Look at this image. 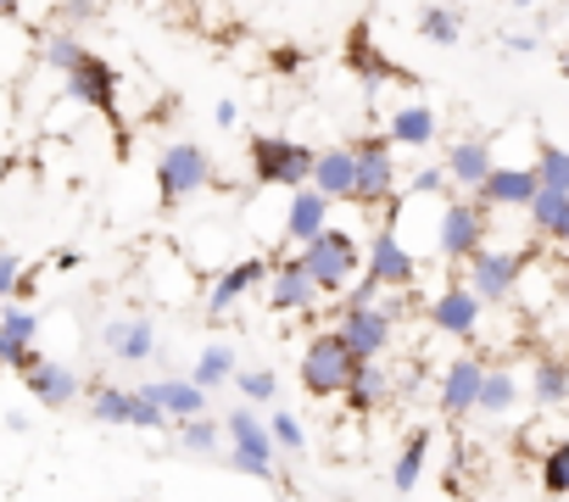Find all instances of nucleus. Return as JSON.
Instances as JSON below:
<instances>
[{
    "instance_id": "nucleus-1",
    "label": "nucleus",
    "mask_w": 569,
    "mask_h": 502,
    "mask_svg": "<svg viewBox=\"0 0 569 502\" xmlns=\"http://www.w3.org/2000/svg\"><path fill=\"white\" fill-rule=\"evenodd\" d=\"M397 324H402V291H391V297H380L369 308H336V324L330 330L347 341V352L358 363H380L391 352Z\"/></svg>"
},
{
    "instance_id": "nucleus-2",
    "label": "nucleus",
    "mask_w": 569,
    "mask_h": 502,
    "mask_svg": "<svg viewBox=\"0 0 569 502\" xmlns=\"http://www.w3.org/2000/svg\"><path fill=\"white\" fill-rule=\"evenodd\" d=\"M302 269L313 274V285H319V297H347L352 285H358V274H363V245H358V234H347V229H325L319 240H308L302 251Z\"/></svg>"
},
{
    "instance_id": "nucleus-3",
    "label": "nucleus",
    "mask_w": 569,
    "mask_h": 502,
    "mask_svg": "<svg viewBox=\"0 0 569 502\" xmlns=\"http://www.w3.org/2000/svg\"><path fill=\"white\" fill-rule=\"evenodd\" d=\"M246 162H251V179H257V184L302 190V184H313V162H319V151L302 145V140H284V134H251Z\"/></svg>"
},
{
    "instance_id": "nucleus-4",
    "label": "nucleus",
    "mask_w": 569,
    "mask_h": 502,
    "mask_svg": "<svg viewBox=\"0 0 569 502\" xmlns=\"http://www.w3.org/2000/svg\"><path fill=\"white\" fill-rule=\"evenodd\" d=\"M358 369H363V363L347 352V341H341L336 330H319V335L308 341V352H302V391L319 396V402H325V396H341Z\"/></svg>"
},
{
    "instance_id": "nucleus-5",
    "label": "nucleus",
    "mask_w": 569,
    "mask_h": 502,
    "mask_svg": "<svg viewBox=\"0 0 569 502\" xmlns=\"http://www.w3.org/2000/svg\"><path fill=\"white\" fill-rule=\"evenodd\" d=\"M207 184H212V157L201 145H190V140L162 145V157H157V195H162V207H184Z\"/></svg>"
},
{
    "instance_id": "nucleus-6",
    "label": "nucleus",
    "mask_w": 569,
    "mask_h": 502,
    "mask_svg": "<svg viewBox=\"0 0 569 502\" xmlns=\"http://www.w3.org/2000/svg\"><path fill=\"white\" fill-rule=\"evenodd\" d=\"M486 240H491V212H486L480 201L452 195V201L441 207V223H436V251H441L447 263H469Z\"/></svg>"
},
{
    "instance_id": "nucleus-7",
    "label": "nucleus",
    "mask_w": 569,
    "mask_h": 502,
    "mask_svg": "<svg viewBox=\"0 0 569 502\" xmlns=\"http://www.w3.org/2000/svg\"><path fill=\"white\" fill-rule=\"evenodd\" d=\"M352 157H358V190H352V201L358 207H391V195H397V151H391L386 129L352 140Z\"/></svg>"
},
{
    "instance_id": "nucleus-8",
    "label": "nucleus",
    "mask_w": 569,
    "mask_h": 502,
    "mask_svg": "<svg viewBox=\"0 0 569 502\" xmlns=\"http://www.w3.org/2000/svg\"><path fill=\"white\" fill-rule=\"evenodd\" d=\"M463 269H469V274H463V285H469V291L491 308V302H508V297L519 291V280H525V251H508V245H480Z\"/></svg>"
},
{
    "instance_id": "nucleus-9",
    "label": "nucleus",
    "mask_w": 569,
    "mask_h": 502,
    "mask_svg": "<svg viewBox=\"0 0 569 502\" xmlns=\"http://www.w3.org/2000/svg\"><path fill=\"white\" fill-rule=\"evenodd\" d=\"M363 274H369L380 291H413L419 263H413V251H408V240H402V229H397V223H386V229H375V234H369Z\"/></svg>"
},
{
    "instance_id": "nucleus-10",
    "label": "nucleus",
    "mask_w": 569,
    "mask_h": 502,
    "mask_svg": "<svg viewBox=\"0 0 569 502\" xmlns=\"http://www.w3.org/2000/svg\"><path fill=\"white\" fill-rule=\"evenodd\" d=\"M68 96H73L79 107H90V112H101V118L118 123V68H112L107 57L84 51L79 68L68 73Z\"/></svg>"
},
{
    "instance_id": "nucleus-11",
    "label": "nucleus",
    "mask_w": 569,
    "mask_h": 502,
    "mask_svg": "<svg viewBox=\"0 0 569 502\" xmlns=\"http://www.w3.org/2000/svg\"><path fill=\"white\" fill-rule=\"evenodd\" d=\"M34 335H40V313H34V308L7 302V313H0V369H12V374L23 380V374L40 363Z\"/></svg>"
},
{
    "instance_id": "nucleus-12",
    "label": "nucleus",
    "mask_w": 569,
    "mask_h": 502,
    "mask_svg": "<svg viewBox=\"0 0 569 502\" xmlns=\"http://www.w3.org/2000/svg\"><path fill=\"white\" fill-rule=\"evenodd\" d=\"M480 308H486V302H480L463 280H452V285L430 302V313H425V319H430V330H436V335L475 341V335H480Z\"/></svg>"
},
{
    "instance_id": "nucleus-13",
    "label": "nucleus",
    "mask_w": 569,
    "mask_h": 502,
    "mask_svg": "<svg viewBox=\"0 0 569 502\" xmlns=\"http://www.w3.org/2000/svg\"><path fill=\"white\" fill-rule=\"evenodd\" d=\"M268 274H273V263H268V258H240V263H229V269L207 285V319L234 313V302H246L257 285H268Z\"/></svg>"
},
{
    "instance_id": "nucleus-14",
    "label": "nucleus",
    "mask_w": 569,
    "mask_h": 502,
    "mask_svg": "<svg viewBox=\"0 0 569 502\" xmlns=\"http://www.w3.org/2000/svg\"><path fill=\"white\" fill-rule=\"evenodd\" d=\"M262 297H268V308H273V313H313L319 285H313V274L302 269V258H284V263H273V274H268Z\"/></svg>"
},
{
    "instance_id": "nucleus-15",
    "label": "nucleus",
    "mask_w": 569,
    "mask_h": 502,
    "mask_svg": "<svg viewBox=\"0 0 569 502\" xmlns=\"http://www.w3.org/2000/svg\"><path fill=\"white\" fill-rule=\"evenodd\" d=\"M23 385H29V396H34L40 408H51V413H62V408H73V402L84 396V374L68 369V363H51V358H40V363L23 374Z\"/></svg>"
},
{
    "instance_id": "nucleus-16",
    "label": "nucleus",
    "mask_w": 569,
    "mask_h": 502,
    "mask_svg": "<svg viewBox=\"0 0 569 502\" xmlns=\"http://www.w3.org/2000/svg\"><path fill=\"white\" fill-rule=\"evenodd\" d=\"M480 380H486V363H480V358H458V363H447V374H441V396H436L441 419H469L475 402H480Z\"/></svg>"
},
{
    "instance_id": "nucleus-17",
    "label": "nucleus",
    "mask_w": 569,
    "mask_h": 502,
    "mask_svg": "<svg viewBox=\"0 0 569 502\" xmlns=\"http://www.w3.org/2000/svg\"><path fill=\"white\" fill-rule=\"evenodd\" d=\"M536 190H541V179H536V168H491L486 173V184L475 190V201L491 212V207H530L536 201Z\"/></svg>"
},
{
    "instance_id": "nucleus-18",
    "label": "nucleus",
    "mask_w": 569,
    "mask_h": 502,
    "mask_svg": "<svg viewBox=\"0 0 569 502\" xmlns=\"http://www.w3.org/2000/svg\"><path fill=\"white\" fill-rule=\"evenodd\" d=\"M140 391H146V396H151V402H157V408H162V413H168L173 424H184V419H201V413H207V391H201V385H196L190 374L146 380Z\"/></svg>"
},
{
    "instance_id": "nucleus-19",
    "label": "nucleus",
    "mask_w": 569,
    "mask_h": 502,
    "mask_svg": "<svg viewBox=\"0 0 569 502\" xmlns=\"http://www.w3.org/2000/svg\"><path fill=\"white\" fill-rule=\"evenodd\" d=\"M441 168L452 173V190H480L486 184V173L497 168V157H491V140H452L447 145V157H441Z\"/></svg>"
},
{
    "instance_id": "nucleus-20",
    "label": "nucleus",
    "mask_w": 569,
    "mask_h": 502,
    "mask_svg": "<svg viewBox=\"0 0 569 502\" xmlns=\"http://www.w3.org/2000/svg\"><path fill=\"white\" fill-rule=\"evenodd\" d=\"M330 195H319L313 184H302L297 195H291V207H284V240H319L325 229H330Z\"/></svg>"
},
{
    "instance_id": "nucleus-21",
    "label": "nucleus",
    "mask_w": 569,
    "mask_h": 502,
    "mask_svg": "<svg viewBox=\"0 0 569 502\" xmlns=\"http://www.w3.org/2000/svg\"><path fill=\"white\" fill-rule=\"evenodd\" d=\"M313 190L330 195V201H352V190H358V157H352V145H325L319 151Z\"/></svg>"
},
{
    "instance_id": "nucleus-22",
    "label": "nucleus",
    "mask_w": 569,
    "mask_h": 502,
    "mask_svg": "<svg viewBox=\"0 0 569 502\" xmlns=\"http://www.w3.org/2000/svg\"><path fill=\"white\" fill-rule=\"evenodd\" d=\"M101 347L118 363H151L157 358V330H151V319H112L101 330Z\"/></svg>"
},
{
    "instance_id": "nucleus-23",
    "label": "nucleus",
    "mask_w": 569,
    "mask_h": 502,
    "mask_svg": "<svg viewBox=\"0 0 569 502\" xmlns=\"http://www.w3.org/2000/svg\"><path fill=\"white\" fill-rule=\"evenodd\" d=\"M436 129H441L436 107H425V101H408V107H391L386 140H391V145H408V151H425V145H436Z\"/></svg>"
},
{
    "instance_id": "nucleus-24",
    "label": "nucleus",
    "mask_w": 569,
    "mask_h": 502,
    "mask_svg": "<svg viewBox=\"0 0 569 502\" xmlns=\"http://www.w3.org/2000/svg\"><path fill=\"white\" fill-rule=\"evenodd\" d=\"M341 396H347V413H352V419H375V413L391 402V369H386V363H363Z\"/></svg>"
},
{
    "instance_id": "nucleus-25",
    "label": "nucleus",
    "mask_w": 569,
    "mask_h": 502,
    "mask_svg": "<svg viewBox=\"0 0 569 502\" xmlns=\"http://www.w3.org/2000/svg\"><path fill=\"white\" fill-rule=\"evenodd\" d=\"M223 441H229V452H251V458H262V463L279 458V452H273V435H268V419H257V408L223 413Z\"/></svg>"
},
{
    "instance_id": "nucleus-26",
    "label": "nucleus",
    "mask_w": 569,
    "mask_h": 502,
    "mask_svg": "<svg viewBox=\"0 0 569 502\" xmlns=\"http://www.w3.org/2000/svg\"><path fill=\"white\" fill-rule=\"evenodd\" d=\"M347 68H352L358 79H369V84H391V79H408L402 68H391V62H386V51H375V40H369V23H358V29L347 34Z\"/></svg>"
},
{
    "instance_id": "nucleus-27",
    "label": "nucleus",
    "mask_w": 569,
    "mask_h": 502,
    "mask_svg": "<svg viewBox=\"0 0 569 502\" xmlns=\"http://www.w3.org/2000/svg\"><path fill=\"white\" fill-rule=\"evenodd\" d=\"M84 408L96 424H134V391L112 385V380H90L84 385Z\"/></svg>"
},
{
    "instance_id": "nucleus-28",
    "label": "nucleus",
    "mask_w": 569,
    "mask_h": 502,
    "mask_svg": "<svg viewBox=\"0 0 569 502\" xmlns=\"http://www.w3.org/2000/svg\"><path fill=\"white\" fill-rule=\"evenodd\" d=\"M530 396H536V408H563L569 402V358H541L536 369H530Z\"/></svg>"
},
{
    "instance_id": "nucleus-29",
    "label": "nucleus",
    "mask_w": 569,
    "mask_h": 502,
    "mask_svg": "<svg viewBox=\"0 0 569 502\" xmlns=\"http://www.w3.org/2000/svg\"><path fill=\"white\" fill-rule=\"evenodd\" d=\"M513 408H519V385H513V374L486 363V380H480V402H475V413H480V419H508Z\"/></svg>"
},
{
    "instance_id": "nucleus-30",
    "label": "nucleus",
    "mask_w": 569,
    "mask_h": 502,
    "mask_svg": "<svg viewBox=\"0 0 569 502\" xmlns=\"http://www.w3.org/2000/svg\"><path fill=\"white\" fill-rule=\"evenodd\" d=\"M425 463H430V430H408V441H402V452L391 458V485L408 496L413 485H419V474H425Z\"/></svg>"
},
{
    "instance_id": "nucleus-31",
    "label": "nucleus",
    "mask_w": 569,
    "mask_h": 502,
    "mask_svg": "<svg viewBox=\"0 0 569 502\" xmlns=\"http://www.w3.org/2000/svg\"><path fill=\"white\" fill-rule=\"evenodd\" d=\"M190 380H196L201 391H218L223 380H234V347H223V341H212V347H201V358H196V369H190Z\"/></svg>"
},
{
    "instance_id": "nucleus-32",
    "label": "nucleus",
    "mask_w": 569,
    "mask_h": 502,
    "mask_svg": "<svg viewBox=\"0 0 569 502\" xmlns=\"http://www.w3.org/2000/svg\"><path fill=\"white\" fill-rule=\"evenodd\" d=\"M179 430V446L190 452V458H218V446H223V419H184V424H173Z\"/></svg>"
},
{
    "instance_id": "nucleus-33",
    "label": "nucleus",
    "mask_w": 569,
    "mask_h": 502,
    "mask_svg": "<svg viewBox=\"0 0 569 502\" xmlns=\"http://www.w3.org/2000/svg\"><path fill=\"white\" fill-rule=\"evenodd\" d=\"M419 40H430V46H458V40H463V18H458L452 7H425V12H419Z\"/></svg>"
},
{
    "instance_id": "nucleus-34",
    "label": "nucleus",
    "mask_w": 569,
    "mask_h": 502,
    "mask_svg": "<svg viewBox=\"0 0 569 502\" xmlns=\"http://www.w3.org/2000/svg\"><path fill=\"white\" fill-rule=\"evenodd\" d=\"M536 179H541V190H563L569 195V151L563 145H552V140H541L536 145Z\"/></svg>"
},
{
    "instance_id": "nucleus-35",
    "label": "nucleus",
    "mask_w": 569,
    "mask_h": 502,
    "mask_svg": "<svg viewBox=\"0 0 569 502\" xmlns=\"http://www.w3.org/2000/svg\"><path fill=\"white\" fill-rule=\"evenodd\" d=\"M452 201V173L441 168V162H425V168H413V179H408V201Z\"/></svg>"
},
{
    "instance_id": "nucleus-36",
    "label": "nucleus",
    "mask_w": 569,
    "mask_h": 502,
    "mask_svg": "<svg viewBox=\"0 0 569 502\" xmlns=\"http://www.w3.org/2000/svg\"><path fill=\"white\" fill-rule=\"evenodd\" d=\"M268 435H273V452H284V458H302V446H308V430L297 413H268Z\"/></svg>"
},
{
    "instance_id": "nucleus-37",
    "label": "nucleus",
    "mask_w": 569,
    "mask_h": 502,
    "mask_svg": "<svg viewBox=\"0 0 569 502\" xmlns=\"http://www.w3.org/2000/svg\"><path fill=\"white\" fill-rule=\"evenodd\" d=\"M79 57H84L79 34H68V29H51V34H46V68H57L62 79L79 68Z\"/></svg>"
},
{
    "instance_id": "nucleus-38",
    "label": "nucleus",
    "mask_w": 569,
    "mask_h": 502,
    "mask_svg": "<svg viewBox=\"0 0 569 502\" xmlns=\"http://www.w3.org/2000/svg\"><path fill=\"white\" fill-rule=\"evenodd\" d=\"M525 212H530V229H536V234H552L558 218L569 212V195H563V190H536V201H530Z\"/></svg>"
},
{
    "instance_id": "nucleus-39",
    "label": "nucleus",
    "mask_w": 569,
    "mask_h": 502,
    "mask_svg": "<svg viewBox=\"0 0 569 502\" xmlns=\"http://www.w3.org/2000/svg\"><path fill=\"white\" fill-rule=\"evenodd\" d=\"M541 491L547 496H569V441H558L552 452H541Z\"/></svg>"
},
{
    "instance_id": "nucleus-40",
    "label": "nucleus",
    "mask_w": 569,
    "mask_h": 502,
    "mask_svg": "<svg viewBox=\"0 0 569 502\" xmlns=\"http://www.w3.org/2000/svg\"><path fill=\"white\" fill-rule=\"evenodd\" d=\"M234 385H240V396H246V402H257V408H268V402L279 396L273 369H234Z\"/></svg>"
},
{
    "instance_id": "nucleus-41",
    "label": "nucleus",
    "mask_w": 569,
    "mask_h": 502,
    "mask_svg": "<svg viewBox=\"0 0 569 502\" xmlns=\"http://www.w3.org/2000/svg\"><path fill=\"white\" fill-rule=\"evenodd\" d=\"M29 274V263L18 258V251L12 245H0V302H12L18 297V280Z\"/></svg>"
},
{
    "instance_id": "nucleus-42",
    "label": "nucleus",
    "mask_w": 569,
    "mask_h": 502,
    "mask_svg": "<svg viewBox=\"0 0 569 502\" xmlns=\"http://www.w3.org/2000/svg\"><path fill=\"white\" fill-rule=\"evenodd\" d=\"M68 34L73 29H84V23H96V0H57V12H51Z\"/></svg>"
},
{
    "instance_id": "nucleus-43",
    "label": "nucleus",
    "mask_w": 569,
    "mask_h": 502,
    "mask_svg": "<svg viewBox=\"0 0 569 502\" xmlns=\"http://www.w3.org/2000/svg\"><path fill=\"white\" fill-rule=\"evenodd\" d=\"M168 424H173V419H168V413L134 385V430H168Z\"/></svg>"
},
{
    "instance_id": "nucleus-44",
    "label": "nucleus",
    "mask_w": 569,
    "mask_h": 502,
    "mask_svg": "<svg viewBox=\"0 0 569 502\" xmlns=\"http://www.w3.org/2000/svg\"><path fill=\"white\" fill-rule=\"evenodd\" d=\"M223 469L251 474V480H279V469H273V463H262V458H251V452H223Z\"/></svg>"
},
{
    "instance_id": "nucleus-45",
    "label": "nucleus",
    "mask_w": 569,
    "mask_h": 502,
    "mask_svg": "<svg viewBox=\"0 0 569 502\" xmlns=\"http://www.w3.org/2000/svg\"><path fill=\"white\" fill-rule=\"evenodd\" d=\"M502 51H513V57H530V51H536V34H502Z\"/></svg>"
},
{
    "instance_id": "nucleus-46",
    "label": "nucleus",
    "mask_w": 569,
    "mask_h": 502,
    "mask_svg": "<svg viewBox=\"0 0 569 502\" xmlns=\"http://www.w3.org/2000/svg\"><path fill=\"white\" fill-rule=\"evenodd\" d=\"M212 118H218V129H234V123H240V107H234V101H218Z\"/></svg>"
},
{
    "instance_id": "nucleus-47",
    "label": "nucleus",
    "mask_w": 569,
    "mask_h": 502,
    "mask_svg": "<svg viewBox=\"0 0 569 502\" xmlns=\"http://www.w3.org/2000/svg\"><path fill=\"white\" fill-rule=\"evenodd\" d=\"M297 62H302L297 51H279V57H273V68H279V73H297Z\"/></svg>"
},
{
    "instance_id": "nucleus-48",
    "label": "nucleus",
    "mask_w": 569,
    "mask_h": 502,
    "mask_svg": "<svg viewBox=\"0 0 569 502\" xmlns=\"http://www.w3.org/2000/svg\"><path fill=\"white\" fill-rule=\"evenodd\" d=\"M547 240H558V245H569V212H563V218H558V229H552V234H547Z\"/></svg>"
},
{
    "instance_id": "nucleus-49",
    "label": "nucleus",
    "mask_w": 569,
    "mask_h": 502,
    "mask_svg": "<svg viewBox=\"0 0 569 502\" xmlns=\"http://www.w3.org/2000/svg\"><path fill=\"white\" fill-rule=\"evenodd\" d=\"M23 12V0H0V18H18Z\"/></svg>"
},
{
    "instance_id": "nucleus-50",
    "label": "nucleus",
    "mask_w": 569,
    "mask_h": 502,
    "mask_svg": "<svg viewBox=\"0 0 569 502\" xmlns=\"http://www.w3.org/2000/svg\"><path fill=\"white\" fill-rule=\"evenodd\" d=\"M558 73H563V79H569V46H563V57H558Z\"/></svg>"
},
{
    "instance_id": "nucleus-51",
    "label": "nucleus",
    "mask_w": 569,
    "mask_h": 502,
    "mask_svg": "<svg viewBox=\"0 0 569 502\" xmlns=\"http://www.w3.org/2000/svg\"><path fill=\"white\" fill-rule=\"evenodd\" d=\"M513 7H541V0H513Z\"/></svg>"
},
{
    "instance_id": "nucleus-52",
    "label": "nucleus",
    "mask_w": 569,
    "mask_h": 502,
    "mask_svg": "<svg viewBox=\"0 0 569 502\" xmlns=\"http://www.w3.org/2000/svg\"><path fill=\"white\" fill-rule=\"evenodd\" d=\"M134 7H146V0H134Z\"/></svg>"
},
{
    "instance_id": "nucleus-53",
    "label": "nucleus",
    "mask_w": 569,
    "mask_h": 502,
    "mask_svg": "<svg viewBox=\"0 0 569 502\" xmlns=\"http://www.w3.org/2000/svg\"><path fill=\"white\" fill-rule=\"evenodd\" d=\"M0 374H7V369H0Z\"/></svg>"
}]
</instances>
